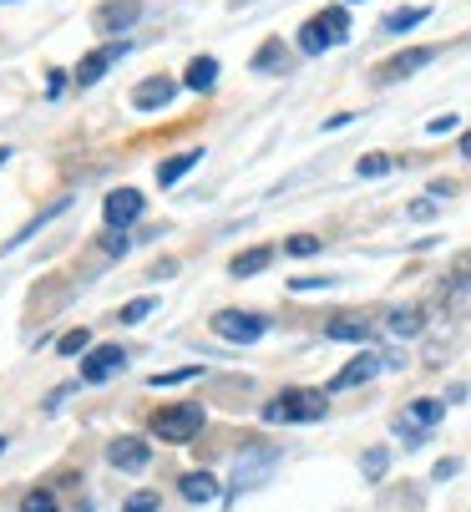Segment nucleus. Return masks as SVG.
Returning <instances> with one entry per match:
<instances>
[{
    "label": "nucleus",
    "mask_w": 471,
    "mask_h": 512,
    "mask_svg": "<svg viewBox=\"0 0 471 512\" xmlns=\"http://www.w3.org/2000/svg\"><path fill=\"white\" fill-rule=\"evenodd\" d=\"M325 411H330V391L289 386V391H279L259 416H264L269 426H314V421H325Z\"/></svg>",
    "instance_id": "f257e3e1"
},
{
    "label": "nucleus",
    "mask_w": 471,
    "mask_h": 512,
    "mask_svg": "<svg viewBox=\"0 0 471 512\" xmlns=\"http://www.w3.org/2000/svg\"><path fill=\"white\" fill-rule=\"evenodd\" d=\"M294 41H299L304 56H325L330 46H345V41H350V11H345V6H330V11H320V16H309Z\"/></svg>",
    "instance_id": "f03ea898"
},
{
    "label": "nucleus",
    "mask_w": 471,
    "mask_h": 512,
    "mask_svg": "<svg viewBox=\"0 0 471 512\" xmlns=\"http://www.w3.org/2000/svg\"><path fill=\"white\" fill-rule=\"evenodd\" d=\"M208 426V411L183 401V406H163L152 411V436H163V442H193V436Z\"/></svg>",
    "instance_id": "7ed1b4c3"
},
{
    "label": "nucleus",
    "mask_w": 471,
    "mask_h": 512,
    "mask_svg": "<svg viewBox=\"0 0 471 512\" xmlns=\"http://www.w3.org/2000/svg\"><path fill=\"white\" fill-rule=\"evenodd\" d=\"M213 335L228 340V345H254V340L269 335V315H259V310H218Z\"/></svg>",
    "instance_id": "20e7f679"
},
{
    "label": "nucleus",
    "mask_w": 471,
    "mask_h": 512,
    "mask_svg": "<svg viewBox=\"0 0 471 512\" xmlns=\"http://www.w3.org/2000/svg\"><path fill=\"white\" fill-rule=\"evenodd\" d=\"M132 51V41H107V46H97V51H87L82 61H76V87H97L107 71L122 61Z\"/></svg>",
    "instance_id": "39448f33"
},
{
    "label": "nucleus",
    "mask_w": 471,
    "mask_h": 512,
    "mask_svg": "<svg viewBox=\"0 0 471 512\" xmlns=\"http://www.w3.org/2000/svg\"><path fill=\"white\" fill-rule=\"evenodd\" d=\"M436 61V51L431 46H411V51H396V56H385L380 66H375V82L380 87H390V82H406V77H416L421 66H431Z\"/></svg>",
    "instance_id": "423d86ee"
},
{
    "label": "nucleus",
    "mask_w": 471,
    "mask_h": 512,
    "mask_svg": "<svg viewBox=\"0 0 471 512\" xmlns=\"http://www.w3.org/2000/svg\"><path fill=\"white\" fill-rule=\"evenodd\" d=\"M274 462H279V452H274V447H264V442H249V452L239 457V467H233V487H239V492L259 487V482L274 472Z\"/></svg>",
    "instance_id": "0eeeda50"
},
{
    "label": "nucleus",
    "mask_w": 471,
    "mask_h": 512,
    "mask_svg": "<svg viewBox=\"0 0 471 512\" xmlns=\"http://www.w3.org/2000/svg\"><path fill=\"white\" fill-rule=\"evenodd\" d=\"M122 365H127V350H122V345H92V350L82 355V386H102V381H112Z\"/></svg>",
    "instance_id": "6e6552de"
},
{
    "label": "nucleus",
    "mask_w": 471,
    "mask_h": 512,
    "mask_svg": "<svg viewBox=\"0 0 471 512\" xmlns=\"http://www.w3.org/2000/svg\"><path fill=\"white\" fill-rule=\"evenodd\" d=\"M137 21H142V0H102L97 16H92V31L97 36H122Z\"/></svg>",
    "instance_id": "1a4fd4ad"
},
{
    "label": "nucleus",
    "mask_w": 471,
    "mask_h": 512,
    "mask_svg": "<svg viewBox=\"0 0 471 512\" xmlns=\"http://www.w3.org/2000/svg\"><path fill=\"white\" fill-rule=\"evenodd\" d=\"M142 208H147V203H142L137 188H112L107 203H102V218H107V229H112V234H127V224H137Z\"/></svg>",
    "instance_id": "9d476101"
},
{
    "label": "nucleus",
    "mask_w": 471,
    "mask_h": 512,
    "mask_svg": "<svg viewBox=\"0 0 471 512\" xmlns=\"http://www.w3.org/2000/svg\"><path fill=\"white\" fill-rule=\"evenodd\" d=\"M385 371V360L375 355V350H360L345 371H335V381H330V391H355V386H365V381H375Z\"/></svg>",
    "instance_id": "9b49d317"
},
{
    "label": "nucleus",
    "mask_w": 471,
    "mask_h": 512,
    "mask_svg": "<svg viewBox=\"0 0 471 512\" xmlns=\"http://www.w3.org/2000/svg\"><path fill=\"white\" fill-rule=\"evenodd\" d=\"M178 87H183V82H173V77H147V82H137V87H132V107H137V112H157V107H173Z\"/></svg>",
    "instance_id": "f8f14e48"
},
{
    "label": "nucleus",
    "mask_w": 471,
    "mask_h": 512,
    "mask_svg": "<svg viewBox=\"0 0 471 512\" xmlns=\"http://www.w3.org/2000/svg\"><path fill=\"white\" fill-rule=\"evenodd\" d=\"M107 462H112L117 472H147V462H152V447L142 442V436H117V442L107 447Z\"/></svg>",
    "instance_id": "ddd939ff"
},
{
    "label": "nucleus",
    "mask_w": 471,
    "mask_h": 512,
    "mask_svg": "<svg viewBox=\"0 0 471 512\" xmlns=\"http://www.w3.org/2000/svg\"><path fill=\"white\" fill-rule=\"evenodd\" d=\"M198 163H203V148H188V153L163 158V163H157V188H173V183H183V178H188Z\"/></svg>",
    "instance_id": "4468645a"
},
{
    "label": "nucleus",
    "mask_w": 471,
    "mask_h": 512,
    "mask_svg": "<svg viewBox=\"0 0 471 512\" xmlns=\"http://www.w3.org/2000/svg\"><path fill=\"white\" fill-rule=\"evenodd\" d=\"M325 335H330V340L365 345V340H375V320H365V315H335V320L325 325Z\"/></svg>",
    "instance_id": "2eb2a0df"
},
{
    "label": "nucleus",
    "mask_w": 471,
    "mask_h": 512,
    "mask_svg": "<svg viewBox=\"0 0 471 512\" xmlns=\"http://www.w3.org/2000/svg\"><path fill=\"white\" fill-rule=\"evenodd\" d=\"M269 264H274V249H269V244H259V249L233 254V259H228V274H233V279H249V274H264Z\"/></svg>",
    "instance_id": "dca6fc26"
},
{
    "label": "nucleus",
    "mask_w": 471,
    "mask_h": 512,
    "mask_svg": "<svg viewBox=\"0 0 471 512\" xmlns=\"http://www.w3.org/2000/svg\"><path fill=\"white\" fill-rule=\"evenodd\" d=\"M183 87H193V92H213V87H218V61H213V56H193L188 71H183Z\"/></svg>",
    "instance_id": "f3484780"
},
{
    "label": "nucleus",
    "mask_w": 471,
    "mask_h": 512,
    "mask_svg": "<svg viewBox=\"0 0 471 512\" xmlns=\"http://www.w3.org/2000/svg\"><path fill=\"white\" fill-rule=\"evenodd\" d=\"M441 416H446V401H431V396H421V401H411V411H406L401 421H411L416 431H431Z\"/></svg>",
    "instance_id": "a211bd4d"
},
{
    "label": "nucleus",
    "mask_w": 471,
    "mask_h": 512,
    "mask_svg": "<svg viewBox=\"0 0 471 512\" xmlns=\"http://www.w3.org/2000/svg\"><path fill=\"white\" fill-rule=\"evenodd\" d=\"M426 16H431L426 6H406V11H390V16L380 21V31H385V36H401V31H416V26H421Z\"/></svg>",
    "instance_id": "6ab92c4d"
},
{
    "label": "nucleus",
    "mask_w": 471,
    "mask_h": 512,
    "mask_svg": "<svg viewBox=\"0 0 471 512\" xmlns=\"http://www.w3.org/2000/svg\"><path fill=\"white\" fill-rule=\"evenodd\" d=\"M178 492H183L188 502H218V482H213L208 472H188V477L178 482Z\"/></svg>",
    "instance_id": "aec40b11"
},
{
    "label": "nucleus",
    "mask_w": 471,
    "mask_h": 512,
    "mask_svg": "<svg viewBox=\"0 0 471 512\" xmlns=\"http://www.w3.org/2000/svg\"><path fill=\"white\" fill-rule=\"evenodd\" d=\"M421 325H426V320H421V310H411V305H406V310H390V315H385V330H390V335H401V340L421 335Z\"/></svg>",
    "instance_id": "412c9836"
},
{
    "label": "nucleus",
    "mask_w": 471,
    "mask_h": 512,
    "mask_svg": "<svg viewBox=\"0 0 471 512\" xmlns=\"http://www.w3.org/2000/svg\"><path fill=\"white\" fill-rule=\"evenodd\" d=\"M193 376H203V365H178V371L147 376V386H152V391H168V386H183V381H193Z\"/></svg>",
    "instance_id": "4be33fe9"
},
{
    "label": "nucleus",
    "mask_w": 471,
    "mask_h": 512,
    "mask_svg": "<svg viewBox=\"0 0 471 512\" xmlns=\"http://www.w3.org/2000/svg\"><path fill=\"white\" fill-rule=\"evenodd\" d=\"M284 61H289V56H284V41H269V46H259V51H254V61H249V66H254V71H279Z\"/></svg>",
    "instance_id": "5701e85b"
},
{
    "label": "nucleus",
    "mask_w": 471,
    "mask_h": 512,
    "mask_svg": "<svg viewBox=\"0 0 471 512\" xmlns=\"http://www.w3.org/2000/svg\"><path fill=\"white\" fill-rule=\"evenodd\" d=\"M320 249H325V244L314 239V234H289V239H284V254H289V259H314Z\"/></svg>",
    "instance_id": "b1692460"
},
{
    "label": "nucleus",
    "mask_w": 471,
    "mask_h": 512,
    "mask_svg": "<svg viewBox=\"0 0 471 512\" xmlns=\"http://www.w3.org/2000/svg\"><path fill=\"white\" fill-rule=\"evenodd\" d=\"M56 350H61V355H87V350H92V330H66V335L56 340Z\"/></svg>",
    "instance_id": "393cba45"
},
{
    "label": "nucleus",
    "mask_w": 471,
    "mask_h": 512,
    "mask_svg": "<svg viewBox=\"0 0 471 512\" xmlns=\"http://www.w3.org/2000/svg\"><path fill=\"white\" fill-rule=\"evenodd\" d=\"M21 512H61V507H56L51 487H31V492L21 497Z\"/></svg>",
    "instance_id": "a878e982"
},
{
    "label": "nucleus",
    "mask_w": 471,
    "mask_h": 512,
    "mask_svg": "<svg viewBox=\"0 0 471 512\" xmlns=\"http://www.w3.org/2000/svg\"><path fill=\"white\" fill-rule=\"evenodd\" d=\"M355 173H360V178H385V173H390V158H385V153H365V158L355 163Z\"/></svg>",
    "instance_id": "bb28decb"
},
{
    "label": "nucleus",
    "mask_w": 471,
    "mask_h": 512,
    "mask_svg": "<svg viewBox=\"0 0 471 512\" xmlns=\"http://www.w3.org/2000/svg\"><path fill=\"white\" fill-rule=\"evenodd\" d=\"M157 507H163V497H157V492H132L122 502V512H157Z\"/></svg>",
    "instance_id": "cd10ccee"
},
{
    "label": "nucleus",
    "mask_w": 471,
    "mask_h": 512,
    "mask_svg": "<svg viewBox=\"0 0 471 512\" xmlns=\"http://www.w3.org/2000/svg\"><path fill=\"white\" fill-rule=\"evenodd\" d=\"M152 310H157V300H152V295H142V300H132V305L122 310V325H137V320H147Z\"/></svg>",
    "instance_id": "c85d7f7f"
},
{
    "label": "nucleus",
    "mask_w": 471,
    "mask_h": 512,
    "mask_svg": "<svg viewBox=\"0 0 471 512\" xmlns=\"http://www.w3.org/2000/svg\"><path fill=\"white\" fill-rule=\"evenodd\" d=\"M446 305H451V310H471V274L451 284V295H446Z\"/></svg>",
    "instance_id": "c756f323"
},
{
    "label": "nucleus",
    "mask_w": 471,
    "mask_h": 512,
    "mask_svg": "<svg viewBox=\"0 0 471 512\" xmlns=\"http://www.w3.org/2000/svg\"><path fill=\"white\" fill-rule=\"evenodd\" d=\"M385 467H390V452H385V447L365 452V477H370V482H375V477H385Z\"/></svg>",
    "instance_id": "7c9ffc66"
},
{
    "label": "nucleus",
    "mask_w": 471,
    "mask_h": 512,
    "mask_svg": "<svg viewBox=\"0 0 471 512\" xmlns=\"http://www.w3.org/2000/svg\"><path fill=\"white\" fill-rule=\"evenodd\" d=\"M330 284H335V279H314V274H309V279H294L289 289H294V295H314V289H330Z\"/></svg>",
    "instance_id": "2f4dec72"
},
{
    "label": "nucleus",
    "mask_w": 471,
    "mask_h": 512,
    "mask_svg": "<svg viewBox=\"0 0 471 512\" xmlns=\"http://www.w3.org/2000/svg\"><path fill=\"white\" fill-rule=\"evenodd\" d=\"M102 249L117 259V254H127V249H132V239H127V234H107V239H102Z\"/></svg>",
    "instance_id": "473e14b6"
},
{
    "label": "nucleus",
    "mask_w": 471,
    "mask_h": 512,
    "mask_svg": "<svg viewBox=\"0 0 471 512\" xmlns=\"http://www.w3.org/2000/svg\"><path fill=\"white\" fill-rule=\"evenodd\" d=\"M456 472H461V462H456V457H441L431 477H436V482H446V477H456Z\"/></svg>",
    "instance_id": "72a5a7b5"
},
{
    "label": "nucleus",
    "mask_w": 471,
    "mask_h": 512,
    "mask_svg": "<svg viewBox=\"0 0 471 512\" xmlns=\"http://www.w3.org/2000/svg\"><path fill=\"white\" fill-rule=\"evenodd\" d=\"M456 122H461V117H451V112H446V117H436V122H426V132H431V137H441V132H451Z\"/></svg>",
    "instance_id": "f704fd0d"
},
{
    "label": "nucleus",
    "mask_w": 471,
    "mask_h": 512,
    "mask_svg": "<svg viewBox=\"0 0 471 512\" xmlns=\"http://www.w3.org/2000/svg\"><path fill=\"white\" fill-rule=\"evenodd\" d=\"M411 218H436V203H431V198H416V203H411Z\"/></svg>",
    "instance_id": "c9c22d12"
},
{
    "label": "nucleus",
    "mask_w": 471,
    "mask_h": 512,
    "mask_svg": "<svg viewBox=\"0 0 471 512\" xmlns=\"http://www.w3.org/2000/svg\"><path fill=\"white\" fill-rule=\"evenodd\" d=\"M66 92V71H51V87H46V97H61Z\"/></svg>",
    "instance_id": "e433bc0d"
},
{
    "label": "nucleus",
    "mask_w": 471,
    "mask_h": 512,
    "mask_svg": "<svg viewBox=\"0 0 471 512\" xmlns=\"http://www.w3.org/2000/svg\"><path fill=\"white\" fill-rule=\"evenodd\" d=\"M350 122H355V117H350V112H340V117H330V122H325V132H340V127H350Z\"/></svg>",
    "instance_id": "4c0bfd02"
},
{
    "label": "nucleus",
    "mask_w": 471,
    "mask_h": 512,
    "mask_svg": "<svg viewBox=\"0 0 471 512\" xmlns=\"http://www.w3.org/2000/svg\"><path fill=\"white\" fill-rule=\"evenodd\" d=\"M461 158H471V132L461 137Z\"/></svg>",
    "instance_id": "58836bf2"
},
{
    "label": "nucleus",
    "mask_w": 471,
    "mask_h": 512,
    "mask_svg": "<svg viewBox=\"0 0 471 512\" xmlns=\"http://www.w3.org/2000/svg\"><path fill=\"white\" fill-rule=\"evenodd\" d=\"M11 163V148H0V168H6Z\"/></svg>",
    "instance_id": "ea45409f"
},
{
    "label": "nucleus",
    "mask_w": 471,
    "mask_h": 512,
    "mask_svg": "<svg viewBox=\"0 0 471 512\" xmlns=\"http://www.w3.org/2000/svg\"><path fill=\"white\" fill-rule=\"evenodd\" d=\"M6 447H11V442H6V436H0V452H6Z\"/></svg>",
    "instance_id": "a19ab883"
},
{
    "label": "nucleus",
    "mask_w": 471,
    "mask_h": 512,
    "mask_svg": "<svg viewBox=\"0 0 471 512\" xmlns=\"http://www.w3.org/2000/svg\"><path fill=\"white\" fill-rule=\"evenodd\" d=\"M0 6H6V0H0Z\"/></svg>",
    "instance_id": "79ce46f5"
},
{
    "label": "nucleus",
    "mask_w": 471,
    "mask_h": 512,
    "mask_svg": "<svg viewBox=\"0 0 471 512\" xmlns=\"http://www.w3.org/2000/svg\"><path fill=\"white\" fill-rule=\"evenodd\" d=\"M350 6H355V0H350Z\"/></svg>",
    "instance_id": "37998d69"
}]
</instances>
